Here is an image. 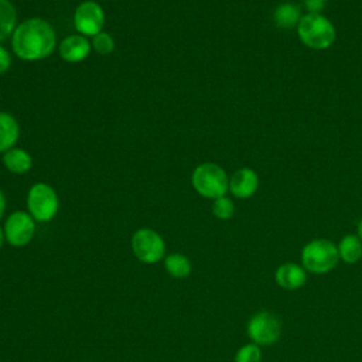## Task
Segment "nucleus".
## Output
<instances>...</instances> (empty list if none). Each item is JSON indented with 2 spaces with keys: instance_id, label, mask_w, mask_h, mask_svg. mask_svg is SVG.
I'll use <instances>...</instances> for the list:
<instances>
[{
  "instance_id": "f257e3e1",
  "label": "nucleus",
  "mask_w": 362,
  "mask_h": 362,
  "mask_svg": "<svg viewBox=\"0 0 362 362\" xmlns=\"http://www.w3.org/2000/svg\"><path fill=\"white\" fill-rule=\"evenodd\" d=\"M57 35L52 25L42 18L33 17L18 24L11 35L14 54L24 61H38L52 54Z\"/></svg>"
},
{
  "instance_id": "f03ea898",
  "label": "nucleus",
  "mask_w": 362,
  "mask_h": 362,
  "mask_svg": "<svg viewBox=\"0 0 362 362\" xmlns=\"http://www.w3.org/2000/svg\"><path fill=\"white\" fill-rule=\"evenodd\" d=\"M297 33L303 44L313 49L329 48L337 37L334 24L321 13H307L301 17Z\"/></svg>"
},
{
  "instance_id": "7ed1b4c3",
  "label": "nucleus",
  "mask_w": 362,
  "mask_h": 362,
  "mask_svg": "<svg viewBox=\"0 0 362 362\" xmlns=\"http://www.w3.org/2000/svg\"><path fill=\"white\" fill-rule=\"evenodd\" d=\"M194 189L204 198L216 199L229 189V178L225 170L215 163H202L195 167L191 175Z\"/></svg>"
},
{
  "instance_id": "20e7f679",
  "label": "nucleus",
  "mask_w": 362,
  "mask_h": 362,
  "mask_svg": "<svg viewBox=\"0 0 362 362\" xmlns=\"http://www.w3.org/2000/svg\"><path fill=\"white\" fill-rule=\"evenodd\" d=\"M338 260V247L328 239H314L301 250L303 267L314 274H325L331 272Z\"/></svg>"
},
{
  "instance_id": "39448f33",
  "label": "nucleus",
  "mask_w": 362,
  "mask_h": 362,
  "mask_svg": "<svg viewBox=\"0 0 362 362\" xmlns=\"http://www.w3.org/2000/svg\"><path fill=\"white\" fill-rule=\"evenodd\" d=\"M28 214L38 222L51 221L59 208V201L55 189L47 182L34 184L27 194Z\"/></svg>"
},
{
  "instance_id": "423d86ee",
  "label": "nucleus",
  "mask_w": 362,
  "mask_h": 362,
  "mask_svg": "<svg viewBox=\"0 0 362 362\" xmlns=\"http://www.w3.org/2000/svg\"><path fill=\"white\" fill-rule=\"evenodd\" d=\"M130 246L136 259L146 264L158 263L165 255L164 239L150 228L137 229L130 239Z\"/></svg>"
},
{
  "instance_id": "0eeeda50",
  "label": "nucleus",
  "mask_w": 362,
  "mask_h": 362,
  "mask_svg": "<svg viewBox=\"0 0 362 362\" xmlns=\"http://www.w3.org/2000/svg\"><path fill=\"white\" fill-rule=\"evenodd\" d=\"M246 331L253 344L267 346L277 342L280 338L281 322L274 314L269 311H259L250 317Z\"/></svg>"
},
{
  "instance_id": "6e6552de",
  "label": "nucleus",
  "mask_w": 362,
  "mask_h": 362,
  "mask_svg": "<svg viewBox=\"0 0 362 362\" xmlns=\"http://www.w3.org/2000/svg\"><path fill=\"white\" fill-rule=\"evenodd\" d=\"M74 25L83 37H95L99 34L105 25V11L102 6L93 0H85L78 4L74 13Z\"/></svg>"
},
{
  "instance_id": "1a4fd4ad",
  "label": "nucleus",
  "mask_w": 362,
  "mask_h": 362,
  "mask_svg": "<svg viewBox=\"0 0 362 362\" xmlns=\"http://www.w3.org/2000/svg\"><path fill=\"white\" fill-rule=\"evenodd\" d=\"M6 240L16 247H23L31 242L35 233V219L25 211L10 214L4 223Z\"/></svg>"
},
{
  "instance_id": "9d476101",
  "label": "nucleus",
  "mask_w": 362,
  "mask_h": 362,
  "mask_svg": "<svg viewBox=\"0 0 362 362\" xmlns=\"http://www.w3.org/2000/svg\"><path fill=\"white\" fill-rule=\"evenodd\" d=\"M259 188V177L252 168L243 167L233 173L229 180V191L233 197L246 199L250 198Z\"/></svg>"
},
{
  "instance_id": "9b49d317",
  "label": "nucleus",
  "mask_w": 362,
  "mask_h": 362,
  "mask_svg": "<svg viewBox=\"0 0 362 362\" xmlns=\"http://www.w3.org/2000/svg\"><path fill=\"white\" fill-rule=\"evenodd\" d=\"M276 283L284 290H298L307 281L305 269L296 263H283L277 267L274 274Z\"/></svg>"
},
{
  "instance_id": "f8f14e48",
  "label": "nucleus",
  "mask_w": 362,
  "mask_h": 362,
  "mask_svg": "<svg viewBox=\"0 0 362 362\" xmlns=\"http://www.w3.org/2000/svg\"><path fill=\"white\" fill-rule=\"evenodd\" d=\"M90 42L81 34L68 35L59 45V55L66 62H81L90 52Z\"/></svg>"
},
{
  "instance_id": "ddd939ff",
  "label": "nucleus",
  "mask_w": 362,
  "mask_h": 362,
  "mask_svg": "<svg viewBox=\"0 0 362 362\" xmlns=\"http://www.w3.org/2000/svg\"><path fill=\"white\" fill-rule=\"evenodd\" d=\"M20 136L17 120L7 112H0V151L13 148Z\"/></svg>"
},
{
  "instance_id": "4468645a",
  "label": "nucleus",
  "mask_w": 362,
  "mask_h": 362,
  "mask_svg": "<svg viewBox=\"0 0 362 362\" xmlns=\"http://www.w3.org/2000/svg\"><path fill=\"white\" fill-rule=\"evenodd\" d=\"M4 167L14 174H24L31 168L33 160L24 148H10L3 154Z\"/></svg>"
},
{
  "instance_id": "2eb2a0df",
  "label": "nucleus",
  "mask_w": 362,
  "mask_h": 362,
  "mask_svg": "<svg viewBox=\"0 0 362 362\" xmlns=\"http://www.w3.org/2000/svg\"><path fill=\"white\" fill-rule=\"evenodd\" d=\"M337 247L341 260L348 264H354L362 257V240L356 235H345Z\"/></svg>"
},
{
  "instance_id": "dca6fc26",
  "label": "nucleus",
  "mask_w": 362,
  "mask_h": 362,
  "mask_svg": "<svg viewBox=\"0 0 362 362\" xmlns=\"http://www.w3.org/2000/svg\"><path fill=\"white\" fill-rule=\"evenodd\" d=\"M301 17L303 16L300 14V8L296 4L288 3V1L279 4L273 14L274 23L280 28H286V30H290V28L298 25Z\"/></svg>"
},
{
  "instance_id": "f3484780",
  "label": "nucleus",
  "mask_w": 362,
  "mask_h": 362,
  "mask_svg": "<svg viewBox=\"0 0 362 362\" xmlns=\"http://www.w3.org/2000/svg\"><path fill=\"white\" fill-rule=\"evenodd\" d=\"M164 267L171 277L185 279L191 274V262L182 253H171L164 257Z\"/></svg>"
},
{
  "instance_id": "a211bd4d",
  "label": "nucleus",
  "mask_w": 362,
  "mask_h": 362,
  "mask_svg": "<svg viewBox=\"0 0 362 362\" xmlns=\"http://www.w3.org/2000/svg\"><path fill=\"white\" fill-rule=\"evenodd\" d=\"M17 24V13L10 0H0V41L13 35Z\"/></svg>"
},
{
  "instance_id": "6ab92c4d",
  "label": "nucleus",
  "mask_w": 362,
  "mask_h": 362,
  "mask_svg": "<svg viewBox=\"0 0 362 362\" xmlns=\"http://www.w3.org/2000/svg\"><path fill=\"white\" fill-rule=\"evenodd\" d=\"M212 214H214L215 218H218L221 221L230 219L233 216V214H235V204H233V201L230 198H228L226 195L214 199Z\"/></svg>"
},
{
  "instance_id": "aec40b11",
  "label": "nucleus",
  "mask_w": 362,
  "mask_h": 362,
  "mask_svg": "<svg viewBox=\"0 0 362 362\" xmlns=\"http://www.w3.org/2000/svg\"><path fill=\"white\" fill-rule=\"evenodd\" d=\"M92 48L100 54V55H109L113 52L115 49V40L110 34L107 33H103L100 31L99 34H96L93 38H92V42H90Z\"/></svg>"
},
{
  "instance_id": "412c9836",
  "label": "nucleus",
  "mask_w": 362,
  "mask_h": 362,
  "mask_svg": "<svg viewBox=\"0 0 362 362\" xmlns=\"http://www.w3.org/2000/svg\"><path fill=\"white\" fill-rule=\"evenodd\" d=\"M235 362H262V351L256 344L240 346L235 355Z\"/></svg>"
},
{
  "instance_id": "4be33fe9",
  "label": "nucleus",
  "mask_w": 362,
  "mask_h": 362,
  "mask_svg": "<svg viewBox=\"0 0 362 362\" xmlns=\"http://www.w3.org/2000/svg\"><path fill=\"white\" fill-rule=\"evenodd\" d=\"M11 65V57L6 48L0 45V74H4Z\"/></svg>"
},
{
  "instance_id": "5701e85b",
  "label": "nucleus",
  "mask_w": 362,
  "mask_h": 362,
  "mask_svg": "<svg viewBox=\"0 0 362 362\" xmlns=\"http://www.w3.org/2000/svg\"><path fill=\"white\" fill-rule=\"evenodd\" d=\"M304 4L308 13H321V10L324 8L325 0H304Z\"/></svg>"
},
{
  "instance_id": "b1692460",
  "label": "nucleus",
  "mask_w": 362,
  "mask_h": 362,
  "mask_svg": "<svg viewBox=\"0 0 362 362\" xmlns=\"http://www.w3.org/2000/svg\"><path fill=\"white\" fill-rule=\"evenodd\" d=\"M4 209H6V198H4L3 191L0 189V219H1L3 215H4Z\"/></svg>"
},
{
  "instance_id": "393cba45",
  "label": "nucleus",
  "mask_w": 362,
  "mask_h": 362,
  "mask_svg": "<svg viewBox=\"0 0 362 362\" xmlns=\"http://www.w3.org/2000/svg\"><path fill=\"white\" fill-rule=\"evenodd\" d=\"M4 240H6V236H4V229H3V228H0V249L3 247V243H4Z\"/></svg>"
},
{
  "instance_id": "a878e982",
  "label": "nucleus",
  "mask_w": 362,
  "mask_h": 362,
  "mask_svg": "<svg viewBox=\"0 0 362 362\" xmlns=\"http://www.w3.org/2000/svg\"><path fill=\"white\" fill-rule=\"evenodd\" d=\"M358 236H359V239L362 240V219H361L359 223H358Z\"/></svg>"
}]
</instances>
